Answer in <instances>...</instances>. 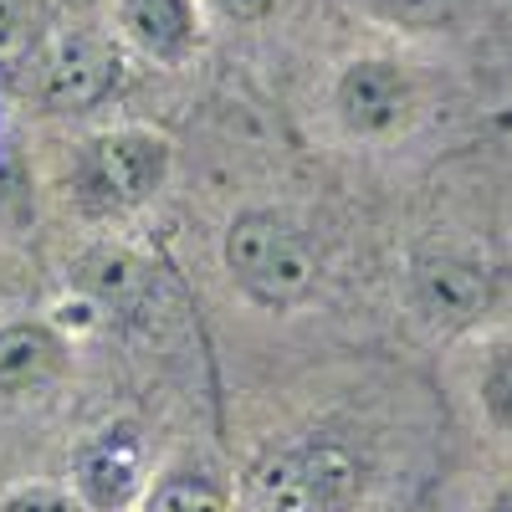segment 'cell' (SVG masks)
Returning <instances> with one entry per match:
<instances>
[{"label": "cell", "mask_w": 512, "mask_h": 512, "mask_svg": "<svg viewBox=\"0 0 512 512\" xmlns=\"http://www.w3.org/2000/svg\"><path fill=\"white\" fill-rule=\"evenodd\" d=\"M57 364H62V349L47 328L21 323L0 333V395L36 390V384H47L57 374Z\"/></svg>", "instance_id": "obj_8"}, {"label": "cell", "mask_w": 512, "mask_h": 512, "mask_svg": "<svg viewBox=\"0 0 512 512\" xmlns=\"http://www.w3.org/2000/svg\"><path fill=\"white\" fill-rule=\"evenodd\" d=\"M118 82V47L93 31H67L52 41L41 62V98L57 113H82L113 93Z\"/></svg>", "instance_id": "obj_3"}, {"label": "cell", "mask_w": 512, "mask_h": 512, "mask_svg": "<svg viewBox=\"0 0 512 512\" xmlns=\"http://www.w3.org/2000/svg\"><path fill=\"white\" fill-rule=\"evenodd\" d=\"M415 303L441 328H466L487 313L492 277L461 256H425V262H415Z\"/></svg>", "instance_id": "obj_5"}, {"label": "cell", "mask_w": 512, "mask_h": 512, "mask_svg": "<svg viewBox=\"0 0 512 512\" xmlns=\"http://www.w3.org/2000/svg\"><path fill=\"white\" fill-rule=\"evenodd\" d=\"M26 0H0V62H11L26 52Z\"/></svg>", "instance_id": "obj_15"}, {"label": "cell", "mask_w": 512, "mask_h": 512, "mask_svg": "<svg viewBox=\"0 0 512 512\" xmlns=\"http://www.w3.org/2000/svg\"><path fill=\"white\" fill-rule=\"evenodd\" d=\"M251 492H256V507H262V512H308L303 482H297V461H292V456L267 461L262 472H256Z\"/></svg>", "instance_id": "obj_10"}, {"label": "cell", "mask_w": 512, "mask_h": 512, "mask_svg": "<svg viewBox=\"0 0 512 512\" xmlns=\"http://www.w3.org/2000/svg\"><path fill=\"white\" fill-rule=\"evenodd\" d=\"M482 405H487V415L502 425V431H512V354H502V359L487 369V379H482Z\"/></svg>", "instance_id": "obj_14"}, {"label": "cell", "mask_w": 512, "mask_h": 512, "mask_svg": "<svg viewBox=\"0 0 512 512\" xmlns=\"http://www.w3.org/2000/svg\"><path fill=\"white\" fill-rule=\"evenodd\" d=\"M139 466H144V446L134 425H108L88 446L77 451V492L93 507H123L139 487Z\"/></svg>", "instance_id": "obj_6"}, {"label": "cell", "mask_w": 512, "mask_h": 512, "mask_svg": "<svg viewBox=\"0 0 512 512\" xmlns=\"http://www.w3.org/2000/svg\"><path fill=\"white\" fill-rule=\"evenodd\" d=\"M149 512H221V492L205 477H164L149 497Z\"/></svg>", "instance_id": "obj_12"}, {"label": "cell", "mask_w": 512, "mask_h": 512, "mask_svg": "<svg viewBox=\"0 0 512 512\" xmlns=\"http://www.w3.org/2000/svg\"><path fill=\"white\" fill-rule=\"evenodd\" d=\"M292 461H297L308 512H338L359 492V466L344 446H308V451H292Z\"/></svg>", "instance_id": "obj_9"}, {"label": "cell", "mask_w": 512, "mask_h": 512, "mask_svg": "<svg viewBox=\"0 0 512 512\" xmlns=\"http://www.w3.org/2000/svg\"><path fill=\"white\" fill-rule=\"evenodd\" d=\"M216 11H226L231 21H251V16H267L272 0H210Z\"/></svg>", "instance_id": "obj_17"}, {"label": "cell", "mask_w": 512, "mask_h": 512, "mask_svg": "<svg viewBox=\"0 0 512 512\" xmlns=\"http://www.w3.org/2000/svg\"><path fill=\"white\" fill-rule=\"evenodd\" d=\"M415 93H410V77L405 67L384 62V57H359L338 72V88H333V108L344 118L349 134L359 139H379V134H395L405 123Z\"/></svg>", "instance_id": "obj_4"}, {"label": "cell", "mask_w": 512, "mask_h": 512, "mask_svg": "<svg viewBox=\"0 0 512 512\" xmlns=\"http://www.w3.org/2000/svg\"><path fill=\"white\" fill-rule=\"evenodd\" d=\"M6 512H77V507H72V497H62L52 487H31V492H16L6 502Z\"/></svg>", "instance_id": "obj_16"}, {"label": "cell", "mask_w": 512, "mask_h": 512, "mask_svg": "<svg viewBox=\"0 0 512 512\" xmlns=\"http://www.w3.org/2000/svg\"><path fill=\"white\" fill-rule=\"evenodd\" d=\"M164 175H169V144L159 134H144V128H118V134L88 144L77 185L93 210H128L144 205L164 185Z\"/></svg>", "instance_id": "obj_2"}, {"label": "cell", "mask_w": 512, "mask_h": 512, "mask_svg": "<svg viewBox=\"0 0 512 512\" xmlns=\"http://www.w3.org/2000/svg\"><path fill=\"white\" fill-rule=\"evenodd\" d=\"M118 26L154 62H180L195 47V6L190 0H123Z\"/></svg>", "instance_id": "obj_7"}, {"label": "cell", "mask_w": 512, "mask_h": 512, "mask_svg": "<svg viewBox=\"0 0 512 512\" xmlns=\"http://www.w3.org/2000/svg\"><path fill=\"white\" fill-rule=\"evenodd\" d=\"M369 6H374L379 16L400 21V26H441V21L456 16L461 0H369Z\"/></svg>", "instance_id": "obj_13"}, {"label": "cell", "mask_w": 512, "mask_h": 512, "mask_svg": "<svg viewBox=\"0 0 512 512\" xmlns=\"http://www.w3.org/2000/svg\"><path fill=\"white\" fill-rule=\"evenodd\" d=\"M226 267L231 277L267 308L297 303L313 277H318V256L303 241V231H292L277 216H241L226 231Z\"/></svg>", "instance_id": "obj_1"}, {"label": "cell", "mask_w": 512, "mask_h": 512, "mask_svg": "<svg viewBox=\"0 0 512 512\" xmlns=\"http://www.w3.org/2000/svg\"><path fill=\"white\" fill-rule=\"evenodd\" d=\"M82 277H88V287L98 297H108V303H128V297L144 292V267L128 262V256H93L88 267H82Z\"/></svg>", "instance_id": "obj_11"}]
</instances>
